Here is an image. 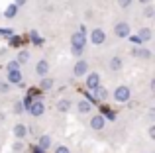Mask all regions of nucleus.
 I'll list each match as a JSON object with an SVG mask.
<instances>
[{
    "instance_id": "1",
    "label": "nucleus",
    "mask_w": 155,
    "mask_h": 153,
    "mask_svg": "<svg viewBox=\"0 0 155 153\" xmlns=\"http://www.w3.org/2000/svg\"><path fill=\"white\" fill-rule=\"evenodd\" d=\"M130 96H132V92H130L128 86H118L116 92H114V98H116L118 102H128Z\"/></svg>"
},
{
    "instance_id": "2",
    "label": "nucleus",
    "mask_w": 155,
    "mask_h": 153,
    "mask_svg": "<svg viewBox=\"0 0 155 153\" xmlns=\"http://www.w3.org/2000/svg\"><path fill=\"white\" fill-rule=\"evenodd\" d=\"M71 43H73V51H83L84 43H87V37L83 35V31H79V34H75V35H73Z\"/></svg>"
},
{
    "instance_id": "3",
    "label": "nucleus",
    "mask_w": 155,
    "mask_h": 153,
    "mask_svg": "<svg viewBox=\"0 0 155 153\" xmlns=\"http://www.w3.org/2000/svg\"><path fill=\"white\" fill-rule=\"evenodd\" d=\"M114 34H116L118 37H130V26H128L126 22L116 24V28H114Z\"/></svg>"
},
{
    "instance_id": "4",
    "label": "nucleus",
    "mask_w": 155,
    "mask_h": 153,
    "mask_svg": "<svg viewBox=\"0 0 155 153\" xmlns=\"http://www.w3.org/2000/svg\"><path fill=\"white\" fill-rule=\"evenodd\" d=\"M104 39H106V34L100 28H96V30H92V34H91V41L94 43V45H100V43H104Z\"/></svg>"
},
{
    "instance_id": "5",
    "label": "nucleus",
    "mask_w": 155,
    "mask_h": 153,
    "mask_svg": "<svg viewBox=\"0 0 155 153\" xmlns=\"http://www.w3.org/2000/svg\"><path fill=\"white\" fill-rule=\"evenodd\" d=\"M87 86L91 88V90H96V88L100 86V76L96 75V73H91L87 76Z\"/></svg>"
},
{
    "instance_id": "6",
    "label": "nucleus",
    "mask_w": 155,
    "mask_h": 153,
    "mask_svg": "<svg viewBox=\"0 0 155 153\" xmlns=\"http://www.w3.org/2000/svg\"><path fill=\"white\" fill-rule=\"evenodd\" d=\"M28 110H30V114H34V116H41L43 114V104L39 102V100H35V102L30 104V108H28Z\"/></svg>"
},
{
    "instance_id": "7",
    "label": "nucleus",
    "mask_w": 155,
    "mask_h": 153,
    "mask_svg": "<svg viewBox=\"0 0 155 153\" xmlns=\"http://www.w3.org/2000/svg\"><path fill=\"white\" fill-rule=\"evenodd\" d=\"M8 83L20 84L22 83V73H20V71H8Z\"/></svg>"
},
{
    "instance_id": "8",
    "label": "nucleus",
    "mask_w": 155,
    "mask_h": 153,
    "mask_svg": "<svg viewBox=\"0 0 155 153\" xmlns=\"http://www.w3.org/2000/svg\"><path fill=\"white\" fill-rule=\"evenodd\" d=\"M91 128H92V130H102V128H104V118H102V116H92Z\"/></svg>"
},
{
    "instance_id": "9",
    "label": "nucleus",
    "mask_w": 155,
    "mask_h": 153,
    "mask_svg": "<svg viewBox=\"0 0 155 153\" xmlns=\"http://www.w3.org/2000/svg\"><path fill=\"white\" fill-rule=\"evenodd\" d=\"M87 71H88V65H87V61H79V63L75 65V75H77V76L84 75Z\"/></svg>"
},
{
    "instance_id": "10",
    "label": "nucleus",
    "mask_w": 155,
    "mask_h": 153,
    "mask_svg": "<svg viewBox=\"0 0 155 153\" xmlns=\"http://www.w3.org/2000/svg\"><path fill=\"white\" fill-rule=\"evenodd\" d=\"M35 71H38V75H39V76H45V75H47V71H49V65H47V61H39V63H38V67H35Z\"/></svg>"
},
{
    "instance_id": "11",
    "label": "nucleus",
    "mask_w": 155,
    "mask_h": 153,
    "mask_svg": "<svg viewBox=\"0 0 155 153\" xmlns=\"http://www.w3.org/2000/svg\"><path fill=\"white\" fill-rule=\"evenodd\" d=\"M140 39L141 41H149V39H151V30H149V28H141L140 30Z\"/></svg>"
},
{
    "instance_id": "12",
    "label": "nucleus",
    "mask_w": 155,
    "mask_h": 153,
    "mask_svg": "<svg viewBox=\"0 0 155 153\" xmlns=\"http://www.w3.org/2000/svg\"><path fill=\"white\" fill-rule=\"evenodd\" d=\"M16 14H18V6H14V4H10V6L6 8V12H4V16H6V18H14Z\"/></svg>"
},
{
    "instance_id": "13",
    "label": "nucleus",
    "mask_w": 155,
    "mask_h": 153,
    "mask_svg": "<svg viewBox=\"0 0 155 153\" xmlns=\"http://www.w3.org/2000/svg\"><path fill=\"white\" fill-rule=\"evenodd\" d=\"M120 67H122V59L120 57H114L112 61H110V69L112 71H120Z\"/></svg>"
},
{
    "instance_id": "14",
    "label": "nucleus",
    "mask_w": 155,
    "mask_h": 153,
    "mask_svg": "<svg viewBox=\"0 0 155 153\" xmlns=\"http://www.w3.org/2000/svg\"><path fill=\"white\" fill-rule=\"evenodd\" d=\"M77 108H79V112H83V114H88V112H91V104L84 102V100L77 104Z\"/></svg>"
},
{
    "instance_id": "15",
    "label": "nucleus",
    "mask_w": 155,
    "mask_h": 153,
    "mask_svg": "<svg viewBox=\"0 0 155 153\" xmlns=\"http://www.w3.org/2000/svg\"><path fill=\"white\" fill-rule=\"evenodd\" d=\"M49 143H51L49 135H43V138L39 139V149H47V147H49Z\"/></svg>"
},
{
    "instance_id": "16",
    "label": "nucleus",
    "mask_w": 155,
    "mask_h": 153,
    "mask_svg": "<svg viewBox=\"0 0 155 153\" xmlns=\"http://www.w3.org/2000/svg\"><path fill=\"white\" fill-rule=\"evenodd\" d=\"M14 134L18 135V138H24V135H26V126H22V124H18V126L14 128Z\"/></svg>"
},
{
    "instance_id": "17",
    "label": "nucleus",
    "mask_w": 155,
    "mask_h": 153,
    "mask_svg": "<svg viewBox=\"0 0 155 153\" xmlns=\"http://www.w3.org/2000/svg\"><path fill=\"white\" fill-rule=\"evenodd\" d=\"M57 108H59L61 112H67L69 108H71V102H69V100H61V102L57 104Z\"/></svg>"
},
{
    "instance_id": "18",
    "label": "nucleus",
    "mask_w": 155,
    "mask_h": 153,
    "mask_svg": "<svg viewBox=\"0 0 155 153\" xmlns=\"http://www.w3.org/2000/svg\"><path fill=\"white\" fill-rule=\"evenodd\" d=\"M26 61H30V53H28V51H20L18 63H26Z\"/></svg>"
},
{
    "instance_id": "19",
    "label": "nucleus",
    "mask_w": 155,
    "mask_h": 153,
    "mask_svg": "<svg viewBox=\"0 0 155 153\" xmlns=\"http://www.w3.org/2000/svg\"><path fill=\"white\" fill-rule=\"evenodd\" d=\"M51 86H53V80L51 79H43L41 80V88H43V90H49Z\"/></svg>"
},
{
    "instance_id": "20",
    "label": "nucleus",
    "mask_w": 155,
    "mask_h": 153,
    "mask_svg": "<svg viewBox=\"0 0 155 153\" xmlns=\"http://www.w3.org/2000/svg\"><path fill=\"white\" fill-rule=\"evenodd\" d=\"M8 71H20V63L18 61H10L8 63Z\"/></svg>"
},
{
    "instance_id": "21",
    "label": "nucleus",
    "mask_w": 155,
    "mask_h": 153,
    "mask_svg": "<svg viewBox=\"0 0 155 153\" xmlns=\"http://www.w3.org/2000/svg\"><path fill=\"white\" fill-rule=\"evenodd\" d=\"M96 96H98V98H100V100H104V98H106V96H108V92H106V90H104V88H100V86H98V88H96Z\"/></svg>"
},
{
    "instance_id": "22",
    "label": "nucleus",
    "mask_w": 155,
    "mask_h": 153,
    "mask_svg": "<svg viewBox=\"0 0 155 153\" xmlns=\"http://www.w3.org/2000/svg\"><path fill=\"white\" fill-rule=\"evenodd\" d=\"M137 55H141V57H149L151 53H149V49H140V51H137Z\"/></svg>"
},
{
    "instance_id": "23",
    "label": "nucleus",
    "mask_w": 155,
    "mask_h": 153,
    "mask_svg": "<svg viewBox=\"0 0 155 153\" xmlns=\"http://www.w3.org/2000/svg\"><path fill=\"white\" fill-rule=\"evenodd\" d=\"M31 39H34L35 43H41V39L38 37V31H31Z\"/></svg>"
},
{
    "instance_id": "24",
    "label": "nucleus",
    "mask_w": 155,
    "mask_h": 153,
    "mask_svg": "<svg viewBox=\"0 0 155 153\" xmlns=\"http://www.w3.org/2000/svg\"><path fill=\"white\" fill-rule=\"evenodd\" d=\"M120 2V6H124V8H128L130 4H132V0H118Z\"/></svg>"
},
{
    "instance_id": "25",
    "label": "nucleus",
    "mask_w": 155,
    "mask_h": 153,
    "mask_svg": "<svg viewBox=\"0 0 155 153\" xmlns=\"http://www.w3.org/2000/svg\"><path fill=\"white\" fill-rule=\"evenodd\" d=\"M55 153H69V149H67L65 145H61V147H57V151H55Z\"/></svg>"
},
{
    "instance_id": "26",
    "label": "nucleus",
    "mask_w": 155,
    "mask_h": 153,
    "mask_svg": "<svg viewBox=\"0 0 155 153\" xmlns=\"http://www.w3.org/2000/svg\"><path fill=\"white\" fill-rule=\"evenodd\" d=\"M145 16H147V18H151V16H153V8H147V10H145Z\"/></svg>"
},
{
    "instance_id": "27",
    "label": "nucleus",
    "mask_w": 155,
    "mask_h": 153,
    "mask_svg": "<svg viewBox=\"0 0 155 153\" xmlns=\"http://www.w3.org/2000/svg\"><path fill=\"white\" fill-rule=\"evenodd\" d=\"M14 110H16V114H20V112H22V104H16Z\"/></svg>"
},
{
    "instance_id": "28",
    "label": "nucleus",
    "mask_w": 155,
    "mask_h": 153,
    "mask_svg": "<svg viewBox=\"0 0 155 153\" xmlns=\"http://www.w3.org/2000/svg\"><path fill=\"white\" fill-rule=\"evenodd\" d=\"M8 88H10L8 84H0V90H2V92H8Z\"/></svg>"
},
{
    "instance_id": "29",
    "label": "nucleus",
    "mask_w": 155,
    "mask_h": 153,
    "mask_svg": "<svg viewBox=\"0 0 155 153\" xmlns=\"http://www.w3.org/2000/svg\"><path fill=\"white\" fill-rule=\"evenodd\" d=\"M20 149H22V143H20V142L14 143V151H20Z\"/></svg>"
},
{
    "instance_id": "30",
    "label": "nucleus",
    "mask_w": 155,
    "mask_h": 153,
    "mask_svg": "<svg viewBox=\"0 0 155 153\" xmlns=\"http://www.w3.org/2000/svg\"><path fill=\"white\" fill-rule=\"evenodd\" d=\"M24 2H26V0H16V4H14V6H22Z\"/></svg>"
},
{
    "instance_id": "31",
    "label": "nucleus",
    "mask_w": 155,
    "mask_h": 153,
    "mask_svg": "<svg viewBox=\"0 0 155 153\" xmlns=\"http://www.w3.org/2000/svg\"><path fill=\"white\" fill-rule=\"evenodd\" d=\"M34 153H41V149H35V151H34Z\"/></svg>"
}]
</instances>
